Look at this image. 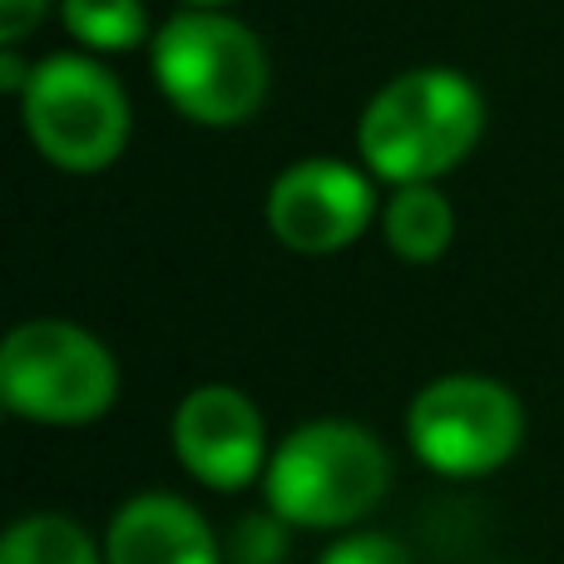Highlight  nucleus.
Wrapping results in <instances>:
<instances>
[{
	"mask_svg": "<svg viewBox=\"0 0 564 564\" xmlns=\"http://www.w3.org/2000/svg\"><path fill=\"white\" fill-rule=\"evenodd\" d=\"M486 134V95L451 65H421L387 79L357 119V154L391 188L436 184L460 169Z\"/></svg>",
	"mask_w": 564,
	"mask_h": 564,
	"instance_id": "1",
	"label": "nucleus"
},
{
	"mask_svg": "<svg viewBox=\"0 0 564 564\" xmlns=\"http://www.w3.org/2000/svg\"><path fill=\"white\" fill-rule=\"evenodd\" d=\"M149 65L169 105L204 129L248 124L273 89L263 40L228 10L169 15L149 45Z\"/></svg>",
	"mask_w": 564,
	"mask_h": 564,
	"instance_id": "2",
	"label": "nucleus"
},
{
	"mask_svg": "<svg viewBox=\"0 0 564 564\" xmlns=\"http://www.w3.org/2000/svg\"><path fill=\"white\" fill-rule=\"evenodd\" d=\"M391 486V456L357 421H307L273 451L263 476L268 510L297 530L357 525Z\"/></svg>",
	"mask_w": 564,
	"mask_h": 564,
	"instance_id": "3",
	"label": "nucleus"
},
{
	"mask_svg": "<svg viewBox=\"0 0 564 564\" xmlns=\"http://www.w3.org/2000/svg\"><path fill=\"white\" fill-rule=\"evenodd\" d=\"M119 397V361L95 332L65 317L10 327L0 347V401L40 426H89Z\"/></svg>",
	"mask_w": 564,
	"mask_h": 564,
	"instance_id": "4",
	"label": "nucleus"
},
{
	"mask_svg": "<svg viewBox=\"0 0 564 564\" xmlns=\"http://www.w3.org/2000/svg\"><path fill=\"white\" fill-rule=\"evenodd\" d=\"M30 144L65 174H99L129 144V95L99 59L45 55L35 59L20 95Z\"/></svg>",
	"mask_w": 564,
	"mask_h": 564,
	"instance_id": "5",
	"label": "nucleus"
},
{
	"mask_svg": "<svg viewBox=\"0 0 564 564\" xmlns=\"http://www.w3.org/2000/svg\"><path fill=\"white\" fill-rule=\"evenodd\" d=\"M406 441L421 466L441 476H490L525 441V406L506 381L456 371L416 391Z\"/></svg>",
	"mask_w": 564,
	"mask_h": 564,
	"instance_id": "6",
	"label": "nucleus"
},
{
	"mask_svg": "<svg viewBox=\"0 0 564 564\" xmlns=\"http://www.w3.org/2000/svg\"><path fill=\"white\" fill-rule=\"evenodd\" d=\"M377 188L371 174L341 159H297L268 188V234L282 248L307 258H327L351 248L377 218Z\"/></svg>",
	"mask_w": 564,
	"mask_h": 564,
	"instance_id": "7",
	"label": "nucleus"
},
{
	"mask_svg": "<svg viewBox=\"0 0 564 564\" xmlns=\"http://www.w3.org/2000/svg\"><path fill=\"white\" fill-rule=\"evenodd\" d=\"M174 451L184 470L208 490H243L268 476L263 411L238 387H194L174 411Z\"/></svg>",
	"mask_w": 564,
	"mask_h": 564,
	"instance_id": "8",
	"label": "nucleus"
},
{
	"mask_svg": "<svg viewBox=\"0 0 564 564\" xmlns=\"http://www.w3.org/2000/svg\"><path fill=\"white\" fill-rule=\"evenodd\" d=\"M105 564H224V545L188 500L144 490L109 520Z\"/></svg>",
	"mask_w": 564,
	"mask_h": 564,
	"instance_id": "9",
	"label": "nucleus"
},
{
	"mask_svg": "<svg viewBox=\"0 0 564 564\" xmlns=\"http://www.w3.org/2000/svg\"><path fill=\"white\" fill-rule=\"evenodd\" d=\"M381 238L401 263H436L456 238V208L436 184L391 188L381 204Z\"/></svg>",
	"mask_w": 564,
	"mask_h": 564,
	"instance_id": "10",
	"label": "nucleus"
},
{
	"mask_svg": "<svg viewBox=\"0 0 564 564\" xmlns=\"http://www.w3.org/2000/svg\"><path fill=\"white\" fill-rule=\"evenodd\" d=\"M59 20L79 45L99 50V55L139 50L149 40L144 0H59Z\"/></svg>",
	"mask_w": 564,
	"mask_h": 564,
	"instance_id": "11",
	"label": "nucleus"
},
{
	"mask_svg": "<svg viewBox=\"0 0 564 564\" xmlns=\"http://www.w3.org/2000/svg\"><path fill=\"white\" fill-rule=\"evenodd\" d=\"M0 564H105L89 535L65 516H25L0 540Z\"/></svg>",
	"mask_w": 564,
	"mask_h": 564,
	"instance_id": "12",
	"label": "nucleus"
},
{
	"mask_svg": "<svg viewBox=\"0 0 564 564\" xmlns=\"http://www.w3.org/2000/svg\"><path fill=\"white\" fill-rule=\"evenodd\" d=\"M224 555L234 564H282L288 560V520L282 516H243L228 535Z\"/></svg>",
	"mask_w": 564,
	"mask_h": 564,
	"instance_id": "13",
	"label": "nucleus"
},
{
	"mask_svg": "<svg viewBox=\"0 0 564 564\" xmlns=\"http://www.w3.org/2000/svg\"><path fill=\"white\" fill-rule=\"evenodd\" d=\"M317 564H411V555L387 535H347V540H337Z\"/></svg>",
	"mask_w": 564,
	"mask_h": 564,
	"instance_id": "14",
	"label": "nucleus"
},
{
	"mask_svg": "<svg viewBox=\"0 0 564 564\" xmlns=\"http://www.w3.org/2000/svg\"><path fill=\"white\" fill-rule=\"evenodd\" d=\"M50 0H0V45H20L30 25H40Z\"/></svg>",
	"mask_w": 564,
	"mask_h": 564,
	"instance_id": "15",
	"label": "nucleus"
},
{
	"mask_svg": "<svg viewBox=\"0 0 564 564\" xmlns=\"http://www.w3.org/2000/svg\"><path fill=\"white\" fill-rule=\"evenodd\" d=\"M30 75H35V65H25V59L15 55V45L0 50V89H6V95H15V99L25 95Z\"/></svg>",
	"mask_w": 564,
	"mask_h": 564,
	"instance_id": "16",
	"label": "nucleus"
},
{
	"mask_svg": "<svg viewBox=\"0 0 564 564\" xmlns=\"http://www.w3.org/2000/svg\"><path fill=\"white\" fill-rule=\"evenodd\" d=\"M178 6L184 10H228L234 0H178Z\"/></svg>",
	"mask_w": 564,
	"mask_h": 564,
	"instance_id": "17",
	"label": "nucleus"
}]
</instances>
